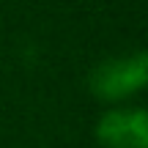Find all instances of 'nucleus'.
<instances>
[{"label": "nucleus", "instance_id": "nucleus-1", "mask_svg": "<svg viewBox=\"0 0 148 148\" xmlns=\"http://www.w3.org/2000/svg\"><path fill=\"white\" fill-rule=\"evenodd\" d=\"M145 88H148V52L143 49L104 58L88 74V90L107 104L126 101Z\"/></svg>", "mask_w": 148, "mask_h": 148}, {"label": "nucleus", "instance_id": "nucleus-2", "mask_svg": "<svg viewBox=\"0 0 148 148\" xmlns=\"http://www.w3.org/2000/svg\"><path fill=\"white\" fill-rule=\"evenodd\" d=\"M93 134L101 148H148V107H110Z\"/></svg>", "mask_w": 148, "mask_h": 148}]
</instances>
